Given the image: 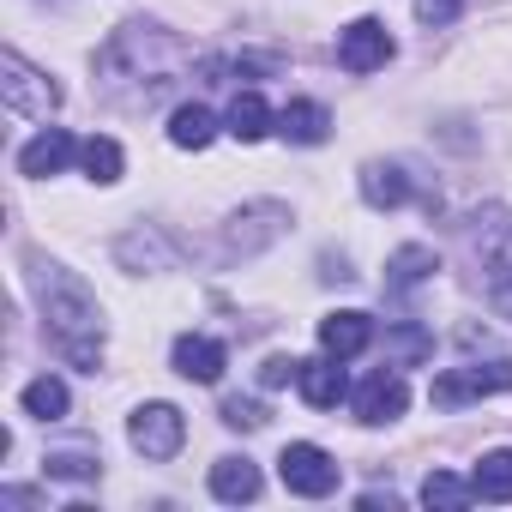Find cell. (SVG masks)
Masks as SVG:
<instances>
[{"instance_id": "24", "label": "cell", "mask_w": 512, "mask_h": 512, "mask_svg": "<svg viewBox=\"0 0 512 512\" xmlns=\"http://www.w3.org/2000/svg\"><path fill=\"white\" fill-rule=\"evenodd\" d=\"M470 488H476V500H512V452H488L470 470Z\"/></svg>"}, {"instance_id": "28", "label": "cell", "mask_w": 512, "mask_h": 512, "mask_svg": "<svg viewBox=\"0 0 512 512\" xmlns=\"http://www.w3.org/2000/svg\"><path fill=\"white\" fill-rule=\"evenodd\" d=\"M223 422L229 428H266V410L253 398H223Z\"/></svg>"}, {"instance_id": "2", "label": "cell", "mask_w": 512, "mask_h": 512, "mask_svg": "<svg viewBox=\"0 0 512 512\" xmlns=\"http://www.w3.org/2000/svg\"><path fill=\"white\" fill-rule=\"evenodd\" d=\"M31 290H37L49 344H55L73 368L97 374V368H103V308H97V296H91L73 272H61V266H31Z\"/></svg>"}, {"instance_id": "30", "label": "cell", "mask_w": 512, "mask_h": 512, "mask_svg": "<svg viewBox=\"0 0 512 512\" xmlns=\"http://www.w3.org/2000/svg\"><path fill=\"white\" fill-rule=\"evenodd\" d=\"M296 374H302V362H296V356H272V362L260 368V386H290Z\"/></svg>"}, {"instance_id": "23", "label": "cell", "mask_w": 512, "mask_h": 512, "mask_svg": "<svg viewBox=\"0 0 512 512\" xmlns=\"http://www.w3.org/2000/svg\"><path fill=\"white\" fill-rule=\"evenodd\" d=\"M43 470H49L55 482H97L103 458H97L91 446H61V452H49V458H43Z\"/></svg>"}, {"instance_id": "25", "label": "cell", "mask_w": 512, "mask_h": 512, "mask_svg": "<svg viewBox=\"0 0 512 512\" xmlns=\"http://www.w3.org/2000/svg\"><path fill=\"white\" fill-rule=\"evenodd\" d=\"M79 163H85V175H91L97 187L121 181V145H115V139H97V133H91V139L79 145Z\"/></svg>"}, {"instance_id": "1", "label": "cell", "mask_w": 512, "mask_h": 512, "mask_svg": "<svg viewBox=\"0 0 512 512\" xmlns=\"http://www.w3.org/2000/svg\"><path fill=\"white\" fill-rule=\"evenodd\" d=\"M187 67H193V49L175 31H163L151 19H127L97 49V91L121 109H151Z\"/></svg>"}, {"instance_id": "13", "label": "cell", "mask_w": 512, "mask_h": 512, "mask_svg": "<svg viewBox=\"0 0 512 512\" xmlns=\"http://www.w3.org/2000/svg\"><path fill=\"white\" fill-rule=\"evenodd\" d=\"M223 344L217 338H199V332H187V338H175V374L181 380H199V386H211L217 374H223Z\"/></svg>"}, {"instance_id": "16", "label": "cell", "mask_w": 512, "mask_h": 512, "mask_svg": "<svg viewBox=\"0 0 512 512\" xmlns=\"http://www.w3.org/2000/svg\"><path fill=\"white\" fill-rule=\"evenodd\" d=\"M278 133H284L290 145H320V139L332 133V115H326V103H314V97H296V103H284V115H278Z\"/></svg>"}, {"instance_id": "8", "label": "cell", "mask_w": 512, "mask_h": 512, "mask_svg": "<svg viewBox=\"0 0 512 512\" xmlns=\"http://www.w3.org/2000/svg\"><path fill=\"white\" fill-rule=\"evenodd\" d=\"M284 229H290V211H284L278 199H260V205H247V211H235V217H229V229H223V247L247 260V253L272 247Z\"/></svg>"}, {"instance_id": "7", "label": "cell", "mask_w": 512, "mask_h": 512, "mask_svg": "<svg viewBox=\"0 0 512 512\" xmlns=\"http://www.w3.org/2000/svg\"><path fill=\"white\" fill-rule=\"evenodd\" d=\"M278 476H284V488H290V494H302V500H326V494L338 488V464H332V452H326V446H314V440L284 446Z\"/></svg>"}, {"instance_id": "12", "label": "cell", "mask_w": 512, "mask_h": 512, "mask_svg": "<svg viewBox=\"0 0 512 512\" xmlns=\"http://www.w3.org/2000/svg\"><path fill=\"white\" fill-rule=\"evenodd\" d=\"M368 344H374V320H368V314L344 308V314H326V320H320V350H326V356L350 362V356H362Z\"/></svg>"}, {"instance_id": "9", "label": "cell", "mask_w": 512, "mask_h": 512, "mask_svg": "<svg viewBox=\"0 0 512 512\" xmlns=\"http://www.w3.org/2000/svg\"><path fill=\"white\" fill-rule=\"evenodd\" d=\"M356 422H368V428H386V422H398L404 416V404H410V386H404V374L398 368H374L362 386H356Z\"/></svg>"}, {"instance_id": "20", "label": "cell", "mask_w": 512, "mask_h": 512, "mask_svg": "<svg viewBox=\"0 0 512 512\" xmlns=\"http://www.w3.org/2000/svg\"><path fill=\"white\" fill-rule=\"evenodd\" d=\"M362 199H368L374 211L404 205V199H410V175H404V163H368V169H362Z\"/></svg>"}, {"instance_id": "26", "label": "cell", "mask_w": 512, "mask_h": 512, "mask_svg": "<svg viewBox=\"0 0 512 512\" xmlns=\"http://www.w3.org/2000/svg\"><path fill=\"white\" fill-rule=\"evenodd\" d=\"M422 500H428V506H452V512H458V506H470V500H476V488H470V482H458L452 470H434V476L422 482Z\"/></svg>"}, {"instance_id": "15", "label": "cell", "mask_w": 512, "mask_h": 512, "mask_svg": "<svg viewBox=\"0 0 512 512\" xmlns=\"http://www.w3.org/2000/svg\"><path fill=\"white\" fill-rule=\"evenodd\" d=\"M211 494L241 506V500H260V464L253 458H217L211 464Z\"/></svg>"}, {"instance_id": "17", "label": "cell", "mask_w": 512, "mask_h": 512, "mask_svg": "<svg viewBox=\"0 0 512 512\" xmlns=\"http://www.w3.org/2000/svg\"><path fill=\"white\" fill-rule=\"evenodd\" d=\"M296 386H302V398L314 404V410H338L344 404V368H338V356H326V362H302V374H296Z\"/></svg>"}, {"instance_id": "11", "label": "cell", "mask_w": 512, "mask_h": 512, "mask_svg": "<svg viewBox=\"0 0 512 512\" xmlns=\"http://www.w3.org/2000/svg\"><path fill=\"white\" fill-rule=\"evenodd\" d=\"M73 157H79L73 133H67V127H49V133H37V139L19 151V175H31V181H49V175H61Z\"/></svg>"}, {"instance_id": "3", "label": "cell", "mask_w": 512, "mask_h": 512, "mask_svg": "<svg viewBox=\"0 0 512 512\" xmlns=\"http://www.w3.org/2000/svg\"><path fill=\"white\" fill-rule=\"evenodd\" d=\"M470 260H476V278L500 296L512 290V211H482L476 229H470Z\"/></svg>"}, {"instance_id": "22", "label": "cell", "mask_w": 512, "mask_h": 512, "mask_svg": "<svg viewBox=\"0 0 512 512\" xmlns=\"http://www.w3.org/2000/svg\"><path fill=\"white\" fill-rule=\"evenodd\" d=\"M19 404H25V416H37V422H61L73 398H67V386H61L55 374H43V380H31V386H25V398H19Z\"/></svg>"}, {"instance_id": "29", "label": "cell", "mask_w": 512, "mask_h": 512, "mask_svg": "<svg viewBox=\"0 0 512 512\" xmlns=\"http://www.w3.org/2000/svg\"><path fill=\"white\" fill-rule=\"evenodd\" d=\"M458 13H464V0H416V19H422V25H434V31H440V25H452Z\"/></svg>"}, {"instance_id": "5", "label": "cell", "mask_w": 512, "mask_h": 512, "mask_svg": "<svg viewBox=\"0 0 512 512\" xmlns=\"http://www.w3.org/2000/svg\"><path fill=\"white\" fill-rule=\"evenodd\" d=\"M494 392H512V362H470V368H446L434 386H428V398L440 404V410H458V404H476V398H494Z\"/></svg>"}, {"instance_id": "21", "label": "cell", "mask_w": 512, "mask_h": 512, "mask_svg": "<svg viewBox=\"0 0 512 512\" xmlns=\"http://www.w3.org/2000/svg\"><path fill=\"white\" fill-rule=\"evenodd\" d=\"M217 139V115L205 109V103H181L175 115H169V145H181V151H205Z\"/></svg>"}, {"instance_id": "31", "label": "cell", "mask_w": 512, "mask_h": 512, "mask_svg": "<svg viewBox=\"0 0 512 512\" xmlns=\"http://www.w3.org/2000/svg\"><path fill=\"white\" fill-rule=\"evenodd\" d=\"M494 308H500V314H512V290H500V296H494Z\"/></svg>"}, {"instance_id": "14", "label": "cell", "mask_w": 512, "mask_h": 512, "mask_svg": "<svg viewBox=\"0 0 512 512\" xmlns=\"http://www.w3.org/2000/svg\"><path fill=\"white\" fill-rule=\"evenodd\" d=\"M223 133L241 139V145L266 139V133H272V109H266V97H260V91H235L229 109H223Z\"/></svg>"}, {"instance_id": "27", "label": "cell", "mask_w": 512, "mask_h": 512, "mask_svg": "<svg viewBox=\"0 0 512 512\" xmlns=\"http://www.w3.org/2000/svg\"><path fill=\"white\" fill-rule=\"evenodd\" d=\"M386 356H398V362H428V356H434V338H428L422 326H392V332H386Z\"/></svg>"}, {"instance_id": "19", "label": "cell", "mask_w": 512, "mask_h": 512, "mask_svg": "<svg viewBox=\"0 0 512 512\" xmlns=\"http://www.w3.org/2000/svg\"><path fill=\"white\" fill-rule=\"evenodd\" d=\"M115 253H121V266H133V272H145V266H175L181 253H175V241H163L157 229H133V235H121L115 241Z\"/></svg>"}, {"instance_id": "4", "label": "cell", "mask_w": 512, "mask_h": 512, "mask_svg": "<svg viewBox=\"0 0 512 512\" xmlns=\"http://www.w3.org/2000/svg\"><path fill=\"white\" fill-rule=\"evenodd\" d=\"M0 97H7L13 115H43V121L61 109V85H55L49 73H37L19 49L0 55Z\"/></svg>"}, {"instance_id": "10", "label": "cell", "mask_w": 512, "mask_h": 512, "mask_svg": "<svg viewBox=\"0 0 512 512\" xmlns=\"http://www.w3.org/2000/svg\"><path fill=\"white\" fill-rule=\"evenodd\" d=\"M386 61H392V37H386L380 19H356L350 31H338V67L374 73V67H386Z\"/></svg>"}, {"instance_id": "6", "label": "cell", "mask_w": 512, "mask_h": 512, "mask_svg": "<svg viewBox=\"0 0 512 512\" xmlns=\"http://www.w3.org/2000/svg\"><path fill=\"white\" fill-rule=\"evenodd\" d=\"M127 440H133V452H145L151 464H163V458L181 452V440H187V416H181L175 404H139L133 422H127Z\"/></svg>"}, {"instance_id": "18", "label": "cell", "mask_w": 512, "mask_h": 512, "mask_svg": "<svg viewBox=\"0 0 512 512\" xmlns=\"http://www.w3.org/2000/svg\"><path fill=\"white\" fill-rule=\"evenodd\" d=\"M434 272H440V253H434V247H398L392 260H386V290H392V296H404V290L428 284Z\"/></svg>"}]
</instances>
